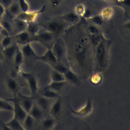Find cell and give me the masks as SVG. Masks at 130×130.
Segmentation results:
<instances>
[{"label":"cell","mask_w":130,"mask_h":130,"mask_svg":"<svg viewBox=\"0 0 130 130\" xmlns=\"http://www.w3.org/2000/svg\"><path fill=\"white\" fill-rule=\"evenodd\" d=\"M115 4L123 8L125 17L129 16L130 14V0H116Z\"/></svg>","instance_id":"obj_31"},{"label":"cell","mask_w":130,"mask_h":130,"mask_svg":"<svg viewBox=\"0 0 130 130\" xmlns=\"http://www.w3.org/2000/svg\"><path fill=\"white\" fill-rule=\"evenodd\" d=\"M93 15L91 9L89 8H86L85 10L82 17L85 19H89Z\"/></svg>","instance_id":"obj_44"},{"label":"cell","mask_w":130,"mask_h":130,"mask_svg":"<svg viewBox=\"0 0 130 130\" xmlns=\"http://www.w3.org/2000/svg\"><path fill=\"white\" fill-rule=\"evenodd\" d=\"M92 24L96 25L97 26H101L103 24L104 19L101 15H93L89 19Z\"/></svg>","instance_id":"obj_35"},{"label":"cell","mask_w":130,"mask_h":130,"mask_svg":"<svg viewBox=\"0 0 130 130\" xmlns=\"http://www.w3.org/2000/svg\"><path fill=\"white\" fill-rule=\"evenodd\" d=\"M24 57H31L34 56L36 57L37 54L35 52L34 49L30 46V43H28L22 45L21 49H20Z\"/></svg>","instance_id":"obj_27"},{"label":"cell","mask_w":130,"mask_h":130,"mask_svg":"<svg viewBox=\"0 0 130 130\" xmlns=\"http://www.w3.org/2000/svg\"><path fill=\"white\" fill-rule=\"evenodd\" d=\"M2 130H13L11 127L8 126L5 123H3L2 125Z\"/></svg>","instance_id":"obj_49"},{"label":"cell","mask_w":130,"mask_h":130,"mask_svg":"<svg viewBox=\"0 0 130 130\" xmlns=\"http://www.w3.org/2000/svg\"><path fill=\"white\" fill-rule=\"evenodd\" d=\"M55 126V119L52 117L44 118L41 122V127L43 130H51Z\"/></svg>","instance_id":"obj_22"},{"label":"cell","mask_w":130,"mask_h":130,"mask_svg":"<svg viewBox=\"0 0 130 130\" xmlns=\"http://www.w3.org/2000/svg\"><path fill=\"white\" fill-rule=\"evenodd\" d=\"M55 37L51 32L45 30L39 31L35 36V41L40 42L44 44H47L51 42Z\"/></svg>","instance_id":"obj_15"},{"label":"cell","mask_w":130,"mask_h":130,"mask_svg":"<svg viewBox=\"0 0 130 130\" xmlns=\"http://www.w3.org/2000/svg\"><path fill=\"white\" fill-rule=\"evenodd\" d=\"M113 13L114 11L112 8L106 7L102 10L101 15L104 19L108 20L112 17Z\"/></svg>","instance_id":"obj_37"},{"label":"cell","mask_w":130,"mask_h":130,"mask_svg":"<svg viewBox=\"0 0 130 130\" xmlns=\"http://www.w3.org/2000/svg\"><path fill=\"white\" fill-rule=\"evenodd\" d=\"M36 58L49 64L52 67L58 62L51 48H48L46 52L42 55H37Z\"/></svg>","instance_id":"obj_9"},{"label":"cell","mask_w":130,"mask_h":130,"mask_svg":"<svg viewBox=\"0 0 130 130\" xmlns=\"http://www.w3.org/2000/svg\"><path fill=\"white\" fill-rule=\"evenodd\" d=\"M52 68H53V69H54L63 74L69 69H70L69 68V67L68 66H67L66 64H65L63 63H61V62H58L57 63H56L55 65H54L52 67Z\"/></svg>","instance_id":"obj_39"},{"label":"cell","mask_w":130,"mask_h":130,"mask_svg":"<svg viewBox=\"0 0 130 130\" xmlns=\"http://www.w3.org/2000/svg\"><path fill=\"white\" fill-rule=\"evenodd\" d=\"M36 120L29 114H27L26 117L21 123L22 126L26 130H31L34 125Z\"/></svg>","instance_id":"obj_30"},{"label":"cell","mask_w":130,"mask_h":130,"mask_svg":"<svg viewBox=\"0 0 130 130\" xmlns=\"http://www.w3.org/2000/svg\"><path fill=\"white\" fill-rule=\"evenodd\" d=\"M111 40L104 37L94 48V71L102 73L107 68L109 60V50Z\"/></svg>","instance_id":"obj_2"},{"label":"cell","mask_w":130,"mask_h":130,"mask_svg":"<svg viewBox=\"0 0 130 130\" xmlns=\"http://www.w3.org/2000/svg\"><path fill=\"white\" fill-rule=\"evenodd\" d=\"M51 79L52 81H66L64 75L54 69H53L51 72Z\"/></svg>","instance_id":"obj_32"},{"label":"cell","mask_w":130,"mask_h":130,"mask_svg":"<svg viewBox=\"0 0 130 130\" xmlns=\"http://www.w3.org/2000/svg\"><path fill=\"white\" fill-rule=\"evenodd\" d=\"M0 110L13 111V106L11 105L6 99H0Z\"/></svg>","instance_id":"obj_38"},{"label":"cell","mask_w":130,"mask_h":130,"mask_svg":"<svg viewBox=\"0 0 130 130\" xmlns=\"http://www.w3.org/2000/svg\"><path fill=\"white\" fill-rule=\"evenodd\" d=\"M24 56L21 51V50L17 48L16 53L13 58L14 60V71L16 72H19L20 70V66L23 62Z\"/></svg>","instance_id":"obj_18"},{"label":"cell","mask_w":130,"mask_h":130,"mask_svg":"<svg viewBox=\"0 0 130 130\" xmlns=\"http://www.w3.org/2000/svg\"><path fill=\"white\" fill-rule=\"evenodd\" d=\"M86 29L89 35H94L101 34L100 30L99 27L96 25L93 24L87 25Z\"/></svg>","instance_id":"obj_36"},{"label":"cell","mask_w":130,"mask_h":130,"mask_svg":"<svg viewBox=\"0 0 130 130\" xmlns=\"http://www.w3.org/2000/svg\"><path fill=\"white\" fill-rule=\"evenodd\" d=\"M16 96L17 97L21 106L28 113L34 104V100L32 96H27L20 92L17 93Z\"/></svg>","instance_id":"obj_10"},{"label":"cell","mask_w":130,"mask_h":130,"mask_svg":"<svg viewBox=\"0 0 130 130\" xmlns=\"http://www.w3.org/2000/svg\"><path fill=\"white\" fill-rule=\"evenodd\" d=\"M5 99L8 101L12 102L13 104V112L14 113V116H15L21 123H22L28 113L20 104L16 95H14L13 98Z\"/></svg>","instance_id":"obj_6"},{"label":"cell","mask_w":130,"mask_h":130,"mask_svg":"<svg viewBox=\"0 0 130 130\" xmlns=\"http://www.w3.org/2000/svg\"><path fill=\"white\" fill-rule=\"evenodd\" d=\"M39 95L49 99H55L59 97V94L58 92L46 88V87H44L43 89L41 91Z\"/></svg>","instance_id":"obj_24"},{"label":"cell","mask_w":130,"mask_h":130,"mask_svg":"<svg viewBox=\"0 0 130 130\" xmlns=\"http://www.w3.org/2000/svg\"><path fill=\"white\" fill-rule=\"evenodd\" d=\"M13 37L16 42L22 45L28 43H30L32 41H35V36L30 35L26 30L16 34Z\"/></svg>","instance_id":"obj_12"},{"label":"cell","mask_w":130,"mask_h":130,"mask_svg":"<svg viewBox=\"0 0 130 130\" xmlns=\"http://www.w3.org/2000/svg\"><path fill=\"white\" fill-rule=\"evenodd\" d=\"M61 19L71 24H76L80 21V16L73 12H68L60 16Z\"/></svg>","instance_id":"obj_16"},{"label":"cell","mask_w":130,"mask_h":130,"mask_svg":"<svg viewBox=\"0 0 130 130\" xmlns=\"http://www.w3.org/2000/svg\"><path fill=\"white\" fill-rule=\"evenodd\" d=\"M37 105L44 110H48L50 108V99L39 95L36 100Z\"/></svg>","instance_id":"obj_23"},{"label":"cell","mask_w":130,"mask_h":130,"mask_svg":"<svg viewBox=\"0 0 130 130\" xmlns=\"http://www.w3.org/2000/svg\"><path fill=\"white\" fill-rule=\"evenodd\" d=\"M19 72L20 73L21 76L26 80L30 91L31 96L34 95L39 90L38 81L36 77L31 73L23 72L21 70Z\"/></svg>","instance_id":"obj_7"},{"label":"cell","mask_w":130,"mask_h":130,"mask_svg":"<svg viewBox=\"0 0 130 130\" xmlns=\"http://www.w3.org/2000/svg\"><path fill=\"white\" fill-rule=\"evenodd\" d=\"M45 7L44 6L39 10L31 13H29L28 12H21L16 17L21 20H23L27 23L29 22L34 21V20L36 18V17L39 15L40 13L44 12L45 10Z\"/></svg>","instance_id":"obj_11"},{"label":"cell","mask_w":130,"mask_h":130,"mask_svg":"<svg viewBox=\"0 0 130 130\" xmlns=\"http://www.w3.org/2000/svg\"><path fill=\"white\" fill-rule=\"evenodd\" d=\"M17 130H26V129L22 126V125H21V126L20 128H19Z\"/></svg>","instance_id":"obj_51"},{"label":"cell","mask_w":130,"mask_h":130,"mask_svg":"<svg viewBox=\"0 0 130 130\" xmlns=\"http://www.w3.org/2000/svg\"><path fill=\"white\" fill-rule=\"evenodd\" d=\"M2 36H2V35L0 33V41H1L2 40V39H3V38H2Z\"/></svg>","instance_id":"obj_52"},{"label":"cell","mask_w":130,"mask_h":130,"mask_svg":"<svg viewBox=\"0 0 130 130\" xmlns=\"http://www.w3.org/2000/svg\"><path fill=\"white\" fill-rule=\"evenodd\" d=\"M67 82L64 81H52L50 84L46 85V88L50 89L53 91L58 92L66 85Z\"/></svg>","instance_id":"obj_29"},{"label":"cell","mask_w":130,"mask_h":130,"mask_svg":"<svg viewBox=\"0 0 130 130\" xmlns=\"http://www.w3.org/2000/svg\"><path fill=\"white\" fill-rule=\"evenodd\" d=\"M103 76L101 73L93 71L89 76L88 80L91 85L96 86L100 85L103 81Z\"/></svg>","instance_id":"obj_19"},{"label":"cell","mask_w":130,"mask_h":130,"mask_svg":"<svg viewBox=\"0 0 130 130\" xmlns=\"http://www.w3.org/2000/svg\"><path fill=\"white\" fill-rule=\"evenodd\" d=\"M63 75L66 82L75 86H79L80 85L81 79L70 69H69Z\"/></svg>","instance_id":"obj_13"},{"label":"cell","mask_w":130,"mask_h":130,"mask_svg":"<svg viewBox=\"0 0 130 130\" xmlns=\"http://www.w3.org/2000/svg\"><path fill=\"white\" fill-rule=\"evenodd\" d=\"M89 38L92 46L94 48L101 41V40L104 38V36L101 33L98 35H89Z\"/></svg>","instance_id":"obj_33"},{"label":"cell","mask_w":130,"mask_h":130,"mask_svg":"<svg viewBox=\"0 0 130 130\" xmlns=\"http://www.w3.org/2000/svg\"><path fill=\"white\" fill-rule=\"evenodd\" d=\"M6 9L5 8L0 4V20L2 19V18L5 12Z\"/></svg>","instance_id":"obj_48"},{"label":"cell","mask_w":130,"mask_h":130,"mask_svg":"<svg viewBox=\"0 0 130 130\" xmlns=\"http://www.w3.org/2000/svg\"><path fill=\"white\" fill-rule=\"evenodd\" d=\"M5 123L13 130H17L22 125L21 122L15 116H14V117L10 120Z\"/></svg>","instance_id":"obj_34"},{"label":"cell","mask_w":130,"mask_h":130,"mask_svg":"<svg viewBox=\"0 0 130 130\" xmlns=\"http://www.w3.org/2000/svg\"><path fill=\"white\" fill-rule=\"evenodd\" d=\"M50 1L51 5L53 7H55L60 4L62 0H50Z\"/></svg>","instance_id":"obj_47"},{"label":"cell","mask_w":130,"mask_h":130,"mask_svg":"<svg viewBox=\"0 0 130 130\" xmlns=\"http://www.w3.org/2000/svg\"><path fill=\"white\" fill-rule=\"evenodd\" d=\"M28 114L31 116L36 120L39 119L42 116V111L41 108L34 103Z\"/></svg>","instance_id":"obj_26"},{"label":"cell","mask_w":130,"mask_h":130,"mask_svg":"<svg viewBox=\"0 0 130 130\" xmlns=\"http://www.w3.org/2000/svg\"><path fill=\"white\" fill-rule=\"evenodd\" d=\"M18 4L22 12H28L29 10V6L25 0H18Z\"/></svg>","instance_id":"obj_43"},{"label":"cell","mask_w":130,"mask_h":130,"mask_svg":"<svg viewBox=\"0 0 130 130\" xmlns=\"http://www.w3.org/2000/svg\"><path fill=\"white\" fill-rule=\"evenodd\" d=\"M6 84L9 90L14 95H16L18 93V85L16 81L12 78H10L7 80Z\"/></svg>","instance_id":"obj_25"},{"label":"cell","mask_w":130,"mask_h":130,"mask_svg":"<svg viewBox=\"0 0 130 130\" xmlns=\"http://www.w3.org/2000/svg\"><path fill=\"white\" fill-rule=\"evenodd\" d=\"M1 47H1V46L0 45V48H1ZM0 52H1V49H0Z\"/></svg>","instance_id":"obj_53"},{"label":"cell","mask_w":130,"mask_h":130,"mask_svg":"<svg viewBox=\"0 0 130 130\" xmlns=\"http://www.w3.org/2000/svg\"><path fill=\"white\" fill-rule=\"evenodd\" d=\"M120 28L123 30L126 31V32H128V34L130 35V20L123 24L120 26Z\"/></svg>","instance_id":"obj_46"},{"label":"cell","mask_w":130,"mask_h":130,"mask_svg":"<svg viewBox=\"0 0 130 130\" xmlns=\"http://www.w3.org/2000/svg\"><path fill=\"white\" fill-rule=\"evenodd\" d=\"M26 31L30 35L35 36L40 31V25L34 21L28 22Z\"/></svg>","instance_id":"obj_28"},{"label":"cell","mask_w":130,"mask_h":130,"mask_svg":"<svg viewBox=\"0 0 130 130\" xmlns=\"http://www.w3.org/2000/svg\"><path fill=\"white\" fill-rule=\"evenodd\" d=\"M18 46L15 44H12L7 48L3 49V53L4 56L10 60L13 59L16 53Z\"/></svg>","instance_id":"obj_21"},{"label":"cell","mask_w":130,"mask_h":130,"mask_svg":"<svg viewBox=\"0 0 130 130\" xmlns=\"http://www.w3.org/2000/svg\"><path fill=\"white\" fill-rule=\"evenodd\" d=\"M62 108V103L61 100L59 98L53 103V104L50 106L49 109V113L50 116L52 117L54 119L58 118L61 114Z\"/></svg>","instance_id":"obj_14"},{"label":"cell","mask_w":130,"mask_h":130,"mask_svg":"<svg viewBox=\"0 0 130 130\" xmlns=\"http://www.w3.org/2000/svg\"><path fill=\"white\" fill-rule=\"evenodd\" d=\"M69 108L73 114L79 117H84L89 115L92 112L93 106L91 100L88 99L85 104L77 110L73 109L70 105Z\"/></svg>","instance_id":"obj_8"},{"label":"cell","mask_w":130,"mask_h":130,"mask_svg":"<svg viewBox=\"0 0 130 130\" xmlns=\"http://www.w3.org/2000/svg\"><path fill=\"white\" fill-rule=\"evenodd\" d=\"M57 126L54 130H91L87 122L76 117L66 119Z\"/></svg>","instance_id":"obj_3"},{"label":"cell","mask_w":130,"mask_h":130,"mask_svg":"<svg viewBox=\"0 0 130 130\" xmlns=\"http://www.w3.org/2000/svg\"><path fill=\"white\" fill-rule=\"evenodd\" d=\"M7 10L8 11V14L9 17L13 19L16 18L22 12L18 2L15 0Z\"/></svg>","instance_id":"obj_17"},{"label":"cell","mask_w":130,"mask_h":130,"mask_svg":"<svg viewBox=\"0 0 130 130\" xmlns=\"http://www.w3.org/2000/svg\"><path fill=\"white\" fill-rule=\"evenodd\" d=\"M86 7L83 4H79L75 6V13H76L80 17H82L85 10Z\"/></svg>","instance_id":"obj_42"},{"label":"cell","mask_w":130,"mask_h":130,"mask_svg":"<svg viewBox=\"0 0 130 130\" xmlns=\"http://www.w3.org/2000/svg\"><path fill=\"white\" fill-rule=\"evenodd\" d=\"M4 54L3 53V52H0V61H1L4 57Z\"/></svg>","instance_id":"obj_50"},{"label":"cell","mask_w":130,"mask_h":130,"mask_svg":"<svg viewBox=\"0 0 130 130\" xmlns=\"http://www.w3.org/2000/svg\"><path fill=\"white\" fill-rule=\"evenodd\" d=\"M14 0H0V4L7 10Z\"/></svg>","instance_id":"obj_45"},{"label":"cell","mask_w":130,"mask_h":130,"mask_svg":"<svg viewBox=\"0 0 130 130\" xmlns=\"http://www.w3.org/2000/svg\"><path fill=\"white\" fill-rule=\"evenodd\" d=\"M0 25L9 33L13 31V26L12 24L7 19H1L0 20Z\"/></svg>","instance_id":"obj_41"},{"label":"cell","mask_w":130,"mask_h":130,"mask_svg":"<svg viewBox=\"0 0 130 130\" xmlns=\"http://www.w3.org/2000/svg\"><path fill=\"white\" fill-rule=\"evenodd\" d=\"M12 37L8 36H5L2 40L1 41V46L3 49H4L5 48L8 47V46L12 45Z\"/></svg>","instance_id":"obj_40"},{"label":"cell","mask_w":130,"mask_h":130,"mask_svg":"<svg viewBox=\"0 0 130 130\" xmlns=\"http://www.w3.org/2000/svg\"><path fill=\"white\" fill-rule=\"evenodd\" d=\"M77 28L78 33L71 32L74 37L68 38L67 42L64 41L67 61L71 70L81 79H86L94 71V48L90 43L89 35L79 32Z\"/></svg>","instance_id":"obj_1"},{"label":"cell","mask_w":130,"mask_h":130,"mask_svg":"<svg viewBox=\"0 0 130 130\" xmlns=\"http://www.w3.org/2000/svg\"><path fill=\"white\" fill-rule=\"evenodd\" d=\"M46 30L52 34L55 37H58L63 32L65 29V23L61 20H52L47 22L39 24Z\"/></svg>","instance_id":"obj_5"},{"label":"cell","mask_w":130,"mask_h":130,"mask_svg":"<svg viewBox=\"0 0 130 130\" xmlns=\"http://www.w3.org/2000/svg\"><path fill=\"white\" fill-rule=\"evenodd\" d=\"M51 49L58 61L68 66L67 61L66 47L64 40L61 38H58L54 41Z\"/></svg>","instance_id":"obj_4"},{"label":"cell","mask_w":130,"mask_h":130,"mask_svg":"<svg viewBox=\"0 0 130 130\" xmlns=\"http://www.w3.org/2000/svg\"><path fill=\"white\" fill-rule=\"evenodd\" d=\"M14 29L16 34L25 31L27 28V23L16 17L14 19Z\"/></svg>","instance_id":"obj_20"}]
</instances>
